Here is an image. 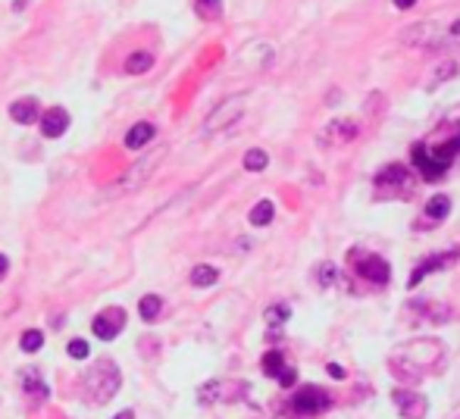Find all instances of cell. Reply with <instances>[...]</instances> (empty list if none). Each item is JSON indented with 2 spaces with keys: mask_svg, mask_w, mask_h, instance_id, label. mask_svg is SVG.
Wrapping results in <instances>:
<instances>
[{
  "mask_svg": "<svg viewBox=\"0 0 460 419\" xmlns=\"http://www.w3.org/2000/svg\"><path fill=\"white\" fill-rule=\"evenodd\" d=\"M414 4H417V0H394V6H398V10H410Z\"/></svg>",
  "mask_w": 460,
  "mask_h": 419,
  "instance_id": "cell-34",
  "label": "cell"
},
{
  "mask_svg": "<svg viewBox=\"0 0 460 419\" xmlns=\"http://www.w3.org/2000/svg\"><path fill=\"white\" fill-rule=\"evenodd\" d=\"M460 257V248H454V250H448V254H435V257H426L423 263L417 266L414 272H410V279H407V288H417L419 282L426 279V275L429 272H439V270H448L451 263H454V260Z\"/></svg>",
  "mask_w": 460,
  "mask_h": 419,
  "instance_id": "cell-10",
  "label": "cell"
},
{
  "mask_svg": "<svg viewBox=\"0 0 460 419\" xmlns=\"http://www.w3.org/2000/svg\"><path fill=\"white\" fill-rule=\"evenodd\" d=\"M441 357H445L441 344L432 341V338H426V341H410V344H404L401 351H394L392 366H398L394 373L404 376V378H417L414 369H432Z\"/></svg>",
  "mask_w": 460,
  "mask_h": 419,
  "instance_id": "cell-1",
  "label": "cell"
},
{
  "mask_svg": "<svg viewBox=\"0 0 460 419\" xmlns=\"http://www.w3.org/2000/svg\"><path fill=\"white\" fill-rule=\"evenodd\" d=\"M273 216H276V207H273V201H260V203H253V210H251V226H269L273 223Z\"/></svg>",
  "mask_w": 460,
  "mask_h": 419,
  "instance_id": "cell-19",
  "label": "cell"
},
{
  "mask_svg": "<svg viewBox=\"0 0 460 419\" xmlns=\"http://www.w3.org/2000/svg\"><path fill=\"white\" fill-rule=\"evenodd\" d=\"M6 270H10V260L0 254V275H6Z\"/></svg>",
  "mask_w": 460,
  "mask_h": 419,
  "instance_id": "cell-35",
  "label": "cell"
},
{
  "mask_svg": "<svg viewBox=\"0 0 460 419\" xmlns=\"http://www.w3.org/2000/svg\"><path fill=\"white\" fill-rule=\"evenodd\" d=\"M26 394H31V404H44L47 401V385L41 382V376H38V369H28L26 376Z\"/></svg>",
  "mask_w": 460,
  "mask_h": 419,
  "instance_id": "cell-15",
  "label": "cell"
},
{
  "mask_svg": "<svg viewBox=\"0 0 460 419\" xmlns=\"http://www.w3.org/2000/svg\"><path fill=\"white\" fill-rule=\"evenodd\" d=\"M295 378H298L295 369H291V366H285L282 373H279V385H282V388H291V385H295Z\"/></svg>",
  "mask_w": 460,
  "mask_h": 419,
  "instance_id": "cell-31",
  "label": "cell"
},
{
  "mask_svg": "<svg viewBox=\"0 0 460 419\" xmlns=\"http://www.w3.org/2000/svg\"><path fill=\"white\" fill-rule=\"evenodd\" d=\"M216 279H219V270H216V266L201 263V266H194V270H192V285H197V288H207V285H216Z\"/></svg>",
  "mask_w": 460,
  "mask_h": 419,
  "instance_id": "cell-18",
  "label": "cell"
},
{
  "mask_svg": "<svg viewBox=\"0 0 460 419\" xmlns=\"http://www.w3.org/2000/svg\"><path fill=\"white\" fill-rule=\"evenodd\" d=\"M376 185L379 188H385V185H407V169H404V166H385L382 172H379L376 176Z\"/></svg>",
  "mask_w": 460,
  "mask_h": 419,
  "instance_id": "cell-16",
  "label": "cell"
},
{
  "mask_svg": "<svg viewBox=\"0 0 460 419\" xmlns=\"http://www.w3.org/2000/svg\"><path fill=\"white\" fill-rule=\"evenodd\" d=\"M432 31H435V26H432V22H426V26H419V28H410V31H404V41H417V44H429V38H432Z\"/></svg>",
  "mask_w": 460,
  "mask_h": 419,
  "instance_id": "cell-26",
  "label": "cell"
},
{
  "mask_svg": "<svg viewBox=\"0 0 460 419\" xmlns=\"http://www.w3.org/2000/svg\"><path fill=\"white\" fill-rule=\"evenodd\" d=\"M332 404V398H329V391L326 388H316V385H304L295 398H291V410L300 416H316V413H323Z\"/></svg>",
  "mask_w": 460,
  "mask_h": 419,
  "instance_id": "cell-5",
  "label": "cell"
},
{
  "mask_svg": "<svg viewBox=\"0 0 460 419\" xmlns=\"http://www.w3.org/2000/svg\"><path fill=\"white\" fill-rule=\"evenodd\" d=\"M414 163H417V169L423 172V179H429V181L441 179V176H445V169H448V166H441V163L429 154V147H426V144H417V147H414Z\"/></svg>",
  "mask_w": 460,
  "mask_h": 419,
  "instance_id": "cell-11",
  "label": "cell"
},
{
  "mask_svg": "<svg viewBox=\"0 0 460 419\" xmlns=\"http://www.w3.org/2000/svg\"><path fill=\"white\" fill-rule=\"evenodd\" d=\"M113 419H135V413H132V410H122V413H116Z\"/></svg>",
  "mask_w": 460,
  "mask_h": 419,
  "instance_id": "cell-36",
  "label": "cell"
},
{
  "mask_svg": "<svg viewBox=\"0 0 460 419\" xmlns=\"http://www.w3.org/2000/svg\"><path fill=\"white\" fill-rule=\"evenodd\" d=\"M194 10L201 19H219L223 13V0H194Z\"/></svg>",
  "mask_w": 460,
  "mask_h": 419,
  "instance_id": "cell-23",
  "label": "cell"
},
{
  "mask_svg": "<svg viewBox=\"0 0 460 419\" xmlns=\"http://www.w3.org/2000/svg\"><path fill=\"white\" fill-rule=\"evenodd\" d=\"M69 357H75V360H85L91 354V347H88V341H82V338H73V341H69Z\"/></svg>",
  "mask_w": 460,
  "mask_h": 419,
  "instance_id": "cell-28",
  "label": "cell"
},
{
  "mask_svg": "<svg viewBox=\"0 0 460 419\" xmlns=\"http://www.w3.org/2000/svg\"><path fill=\"white\" fill-rule=\"evenodd\" d=\"M266 163H269V157H266V150H260V147H253L244 154V169L248 172H263Z\"/></svg>",
  "mask_w": 460,
  "mask_h": 419,
  "instance_id": "cell-22",
  "label": "cell"
},
{
  "mask_svg": "<svg viewBox=\"0 0 460 419\" xmlns=\"http://www.w3.org/2000/svg\"><path fill=\"white\" fill-rule=\"evenodd\" d=\"M351 263L360 279H367L372 285H388L392 279V266L385 263L379 254H367V250H351Z\"/></svg>",
  "mask_w": 460,
  "mask_h": 419,
  "instance_id": "cell-4",
  "label": "cell"
},
{
  "mask_svg": "<svg viewBox=\"0 0 460 419\" xmlns=\"http://www.w3.org/2000/svg\"><path fill=\"white\" fill-rule=\"evenodd\" d=\"M241 113H244V97H241V94H235V97L223 100V104H219L207 116V122H204V132H207V135H213V132H219V129H226V125H232L235 120H241Z\"/></svg>",
  "mask_w": 460,
  "mask_h": 419,
  "instance_id": "cell-6",
  "label": "cell"
},
{
  "mask_svg": "<svg viewBox=\"0 0 460 419\" xmlns=\"http://www.w3.org/2000/svg\"><path fill=\"white\" fill-rule=\"evenodd\" d=\"M147 69H154V53H147V51H138L125 60V73H132V75H141Z\"/></svg>",
  "mask_w": 460,
  "mask_h": 419,
  "instance_id": "cell-17",
  "label": "cell"
},
{
  "mask_svg": "<svg viewBox=\"0 0 460 419\" xmlns=\"http://www.w3.org/2000/svg\"><path fill=\"white\" fill-rule=\"evenodd\" d=\"M454 75H457V66H454V63H445V66H439V73H435L429 88H435L439 82H448V78H454Z\"/></svg>",
  "mask_w": 460,
  "mask_h": 419,
  "instance_id": "cell-29",
  "label": "cell"
},
{
  "mask_svg": "<svg viewBox=\"0 0 460 419\" xmlns=\"http://www.w3.org/2000/svg\"><path fill=\"white\" fill-rule=\"evenodd\" d=\"M41 344H44V335H41L38 329H28L26 335H22V351H26V354L41 351Z\"/></svg>",
  "mask_w": 460,
  "mask_h": 419,
  "instance_id": "cell-27",
  "label": "cell"
},
{
  "mask_svg": "<svg viewBox=\"0 0 460 419\" xmlns=\"http://www.w3.org/2000/svg\"><path fill=\"white\" fill-rule=\"evenodd\" d=\"M448 35H451V38H460V16H457V19H454V22H451V28H448Z\"/></svg>",
  "mask_w": 460,
  "mask_h": 419,
  "instance_id": "cell-33",
  "label": "cell"
},
{
  "mask_svg": "<svg viewBox=\"0 0 460 419\" xmlns=\"http://www.w3.org/2000/svg\"><path fill=\"white\" fill-rule=\"evenodd\" d=\"M160 310H163V300L157 295H145V297H141L138 313H141V319H145V322H154L157 316H160Z\"/></svg>",
  "mask_w": 460,
  "mask_h": 419,
  "instance_id": "cell-21",
  "label": "cell"
},
{
  "mask_svg": "<svg viewBox=\"0 0 460 419\" xmlns=\"http://www.w3.org/2000/svg\"><path fill=\"white\" fill-rule=\"evenodd\" d=\"M291 316V307L288 304H273V307H266V316L263 319L269 322V326H282L285 319Z\"/></svg>",
  "mask_w": 460,
  "mask_h": 419,
  "instance_id": "cell-25",
  "label": "cell"
},
{
  "mask_svg": "<svg viewBox=\"0 0 460 419\" xmlns=\"http://www.w3.org/2000/svg\"><path fill=\"white\" fill-rule=\"evenodd\" d=\"M41 132H44V138H60L63 132L69 129V113L63 107H51L47 113L41 116Z\"/></svg>",
  "mask_w": 460,
  "mask_h": 419,
  "instance_id": "cell-12",
  "label": "cell"
},
{
  "mask_svg": "<svg viewBox=\"0 0 460 419\" xmlns=\"http://www.w3.org/2000/svg\"><path fill=\"white\" fill-rule=\"evenodd\" d=\"M329 376L332 378H345V369L338 366V363H329Z\"/></svg>",
  "mask_w": 460,
  "mask_h": 419,
  "instance_id": "cell-32",
  "label": "cell"
},
{
  "mask_svg": "<svg viewBox=\"0 0 460 419\" xmlns=\"http://www.w3.org/2000/svg\"><path fill=\"white\" fill-rule=\"evenodd\" d=\"M10 120L19 122V125H31L41 120V107H38L35 97H22V100H13L10 107Z\"/></svg>",
  "mask_w": 460,
  "mask_h": 419,
  "instance_id": "cell-13",
  "label": "cell"
},
{
  "mask_svg": "<svg viewBox=\"0 0 460 419\" xmlns=\"http://www.w3.org/2000/svg\"><path fill=\"white\" fill-rule=\"evenodd\" d=\"M91 329H94V335H98L100 341H113L119 332L125 329V310L122 307H107L104 313L94 316Z\"/></svg>",
  "mask_w": 460,
  "mask_h": 419,
  "instance_id": "cell-8",
  "label": "cell"
},
{
  "mask_svg": "<svg viewBox=\"0 0 460 419\" xmlns=\"http://www.w3.org/2000/svg\"><path fill=\"white\" fill-rule=\"evenodd\" d=\"M119 382H122V378H119V369H116L113 360L94 363L91 373H88V391L98 404H104V401L113 398V394L119 391Z\"/></svg>",
  "mask_w": 460,
  "mask_h": 419,
  "instance_id": "cell-3",
  "label": "cell"
},
{
  "mask_svg": "<svg viewBox=\"0 0 460 419\" xmlns=\"http://www.w3.org/2000/svg\"><path fill=\"white\" fill-rule=\"evenodd\" d=\"M448 213H451V197L448 194L429 197V203H426V216H429V219H445Z\"/></svg>",
  "mask_w": 460,
  "mask_h": 419,
  "instance_id": "cell-20",
  "label": "cell"
},
{
  "mask_svg": "<svg viewBox=\"0 0 460 419\" xmlns=\"http://www.w3.org/2000/svg\"><path fill=\"white\" fill-rule=\"evenodd\" d=\"M357 122L354 120H329L326 125L320 129V135H316V141H320L323 147H338V144H351V141L357 138Z\"/></svg>",
  "mask_w": 460,
  "mask_h": 419,
  "instance_id": "cell-7",
  "label": "cell"
},
{
  "mask_svg": "<svg viewBox=\"0 0 460 419\" xmlns=\"http://www.w3.org/2000/svg\"><path fill=\"white\" fill-rule=\"evenodd\" d=\"M163 154H166V147H157V150H150V154L141 157V160H135L129 169H125L122 176L113 181V188H110V191H113V194H125V191L141 188L150 176H154V169H157V163L163 160Z\"/></svg>",
  "mask_w": 460,
  "mask_h": 419,
  "instance_id": "cell-2",
  "label": "cell"
},
{
  "mask_svg": "<svg viewBox=\"0 0 460 419\" xmlns=\"http://www.w3.org/2000/svg\"><path fill=\"white\" fill-rule=\"evenodd\" d=\"M282 369H285V357H282L279 351H269L266 357H263V373L273 376V378H279Z\"/></svg>",
  "mask_w": 460,
  "mask_h": 419,
  "instance_id": "cell-24",
  "label": "cell"
},
{
  "mask_svg": "<svg viewBox=\"0 0 460 419\" xmlns=\"http://www.w3.org/2000/svg\"><path fill=\"white\" fill-rule=\"evenodd\" d=\"M392 401L398 404L404 419H423L426 413H429V401H426L423 394H417V391L398 388V391H392Z\"/></svg>",
  "mask_w": 460,
  "mask_h": 419,
  "instance_id": "cell-9",
  "label": "cell"
},
{
  "mask_svg": "<svg viewBox=\"0 0 460 419\" xmlns=\"http://www.w3.org/2000/svg\"><path fill=\"white\" fill-rule=\"evenodd\" d=\"M154 138H157V125H154V122H135L132 129L125 132V147L138 150V147L150 144Z\"/></svg>",
  "mask_w": 460,
  "mask_h": 419,
  "instance_id": "cell-14",
  "label": "cell"
},
{
  "mask_svg": "<svg viewBox=\"0 0 460 419\" xmlns=\"http://www.w3.org/2000/svg\"><path fill=\"white\" fill-rule=\"evenodd\" d=\"M316 279H320L323 288H326V285H332V282H335V266H332V263H323L320 270H316Z\"/></svg>",
  "mask_w": 460,
  "mask_h": 419,
  "instance_id": "cell-30",
  "label": "cell"
}]
</instances>
